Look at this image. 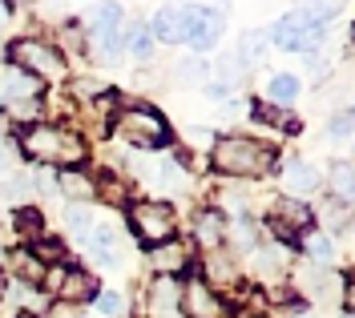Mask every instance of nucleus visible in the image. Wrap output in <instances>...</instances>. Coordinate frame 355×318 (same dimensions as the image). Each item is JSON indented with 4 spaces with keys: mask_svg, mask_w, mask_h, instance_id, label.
Masks as SVG:
<instances>
[{
    "mask_svg": "<svg viewBox=\"0 0 355 318\" xmlns=\"http://www.w3.org/2000/svg\"><path fill=\"white\" fill-rule=\"evenodd\" d=\"M210 165L218 169L222 178H239V182H250V178H263L266 169L275 165V149L254 141V137H222L210 145Z\"/></svg>",
    "mask_w": 355,
    "mask_h": 318,
    "instance_id": "f257e3e1",
    "label": "nucleus"
},
{
    "mask_svg": "<svg viewBox=\"0 0 355 318\" xmlns=\"http://www.w3.org/2000/svg\"><path fill=\"white\" fill-rule=\"evenodd\" d=\"M21 145H24V153L28 158H37V161H49V165H81L85 161V141L77 133H69V129H61V125H28L21 137Z\"/></svg>",
    "mask_w": 355,
    "mask_h": 318,
    "instance_id": "f03ea898",
    "label": "nucleus"
},
{
    "mask_svg": "<svg viewBox=\"0 0 355 318\" xmlns=\"http://www.w3.org/2000/svg\"><path fill=\"white\" fill-rule=\"evenodd\" d=\"M130 230H133V238H137L146 250L166 246V242L174 238V230H178L174 205H166V202H137V205H130Z\"/></svg>",
    "mask_w": 355,
    "mask_h": 318,
    "instance_id": "7ed1b4c3",
    "label": "nucleus"
},
{
    "mask_svg": "<svg viewBox=\"0 0 355 318\" xmlns=\"http://www.w3.org/2000/svg\"><path fill=\"white\" fill-rule=\"evenodd\" d=\"M8 61L28 73V77H37V81H61L65 77V61H61V53L53 45H44L37 37H21V41H12L8 45Z\"/></svg>",
    "mask_w": 355,
    "mask_h": 318,
    "instance_id": "20e7f679",
    "label": "nucleus"
},
{
    "mask_svg": "<svg viewBox=\"0 0 355 318\" xmlns=\"http://www.w3.org/2000/svg\"><path fill=\"white\" fill-rule=\"evenodd\" d=\"M117 137L125 145H137V149H162L166 137H170V125L150 105H133V109L117 113Z\"/></svg>",
    "mask_w": 355,
    "mask_h": 318,
    "instance_id": "39448f33",
    "label": "nucleus"
},
{
    "mask_svg": "<svg viewBox=\"0 0 355 318\" xmlns=\"http://www.w3.org/2000/svg\"><path fill=\"white\" fill-rule=\"evenodd\" d=\"M182 318H226L218 290H210L202 278H186V286H182Z\"/></svg>",
    "mask_w": 355,
    "mask_h": 318,
    "instance_id": "423d86ee",
    "label": "nucleus"
},
{
    "mask_svg": "<svg viewBox=\"0 0 355 318\" xmlns=\"http://www.w3.org/2000/svg\"><path fill=\"white\" fill-rule=\"evenodd\" d=\"M97 290H101V286H97V274L65 266V270H61V282H57V302L81 306V302H93V298H97Z\"/></svg>",
    "mask_w": 355,
    "mask_h": 318,
    "instance_id": "0eeeda50",
    "label": "nucleus"
},
{
    "mask_svg": "<svg viewBox=\"0 0 355 318\" xmlns=\"http://www.w3.org/2000/svg\"><path fill=\"white\" fill-rule=\"evenodd\" d=\"M150 318H182V286L178 278H154L150 294H146Z\"/></svg>",
    "mask_w": 355,
    "mask_h": 318,
    "instance_id": "6e6552de",
    "label": "nucleus"
},
{
    "mask_svg": "<svg viewBox=\"0 0 355 318\" xmlns=\"http://www.w3.org/2000/svg\"><path fill=\"white\" fill-rule=\"evenodd\" d=\"M190 262H194V250H190V242H178V238H170L166 246H154V250H150V266H154L162 278L186 274V270H190Z\"/></svg>",
    "mask_w": 355,
    "mask_h": 318,
    "instance_id": "1a4fd4ad",
    "label": "nucleus"
},
{
    "mask_svg": "<svg viewBox=\"0 0 355 318\" xmlns=\"http://www.w3.org/2000/svg\"><path fill=\"white\" fill-rule=\"evenodd\" d=\"M283 189H287V198H307L319 189V169L307 165V161H287V169H283Z\"/></svg>",
    "mask_w": 355,
    "mask_h": 318,
    "instance_id": "9d476101",
    "label": "nucleus"
},
{
    "mask_svg": "<svg viewBox=\"0 0 355 318\" xmlns=\"http://www.w3.org/2000/svg\"><path fill=\"white\" fill-rule=\"evenodd\" d=\"M8 270L17 274V282H21V286H28V290H33V286H41V278H44V270H49V266H44V262L28 250V246H21V250L8 254Z\"/></svg>",
    "mask_w": 355,
    "mask_h": 318,
    "instance_id": "9b49d317",
    "label": "nucleus"
},
{
    "mask_svg": "<svg viewBox=\"0 0 355 318\" xmlns=\"http://www.w3.org/2000/svg\"><path fill=\"white\" fill-rule=\"evenodd\" d=\"M202 270H206V286L214 290V286H234L239 282V274H234V262H230V254L226 250H210L202 254Z\"/></svg>",
    "mask_w": 355,
    "mask_h": 318,
    "instance_id": "f8f14e48",
    "label": "nucleus"
},
{
    "mask_svg": "<svg viewBox=\"0 0 355 318\" xmlns=\"http://www.w3.org/2000/svg\"><path fill=\"white\" fill-rule=\"evenodd\" d=\"M157 37L162 41H170V45H186V32H190V17H186V8H162L157 12Z\"/></svg>",
    "mask_w": 355,
    "mask_h": 318,
    "instance_id": "ddd939ff",
    "label": "nucleus"
},
{
    "mask_svg": "<svg viewBox=\"0 0 355 318\" xmlns=\"http://www.w3.org/2000/svg\"><path fill=\"white\" fill-rule=\"evenodd\" d=\"M4 97L8 101H37L41 97V81L37 77H28V73H21V68H4Z\"/></svg>",
    "mask_w": 355,
    "mask_h": 318,
    "instance_id": "4468645a",
    "label": "nucleus"
},
{
    "mask_svg": "<svg viewBox=\"0 0 355 318\" xmlns=\"http://www.w3.org/2000/svg\"><path fill=\"white\" fill-rule=\"evenodd\" d=\"M57 189L69 194L73 202H89V198H97V182H93L89 174H81V169H65V174L57 178Z\"/></svg>",
    "mask_w": 355,
    "mask_h": 318,
    "instance_id": "2eb2a0df",
    "label": "nucleus"
},
{
    "mask_svg": "<svg viewBox=\"0 0 355 318\" xmlns=\"http://www.w3.org/2000/svg\"><path fill=\"white\" fill-rule=\"evenodd\" d=\"M198 242H202V250L210 254V250H222V242H226V222H222L214 209H206L198 218Z\"/></svg>",
    "mask_w": 355,
    "mask_h": 318,
    "instance_id": "dca6fc26",
    "label": "nucleus"
},
{
    "mask_svg": "<svg viewBox=\"0 0 355 318\" xmlns=\"http://www.w3.org/2000/svg\"><path fill=\"white\" fill-rule=\"evenodd\" d=\"M299 89H303V81L295 77V73H279L270 85H266V93H270V101H279V105H287V101H295L299 97Z\"/></svg>",
    "mask_w": 355,
    "mask_h": 318,
    "instance_id": "f3484780",
    "label": "nucleus"
},
{
    "mask_svg": "<svg viewBox=\"0 0 355 318\" xmlns=\"http://www.w3.org/2000/svg\"><path fill=\"white\" fill-rule=\"evenodd\" d=\"M65 222H69V234H73L77 242H85L89 234H93V218H89V209H81V205H69Z\"/></svg>",
    "mask_w": 355,
    "mask_h": 318,
    "instance_id": "a211bd4d",
    "label": "nucleus"
},
{
    "mask_svg": "<svg viewBox=\"0 0 355 318\" xmlns=\"http://www.w3.org/2000/svg\"><path fill=\"white\" fill-rule=\"evenodd\" d=\"M17 230H21V242H37L41 238V214L37 209H17Z\"/></svg>",
    "mask_w": 355,
    "mask_h": 318,
    "instance_id": "6ab92c4d",
    "label": "nucleus"
},
{
    "mask_svg": "<svg viewBox=\"0 0 355 318\" xmlns=\"http://www.w3.org/2000/svg\"><path fill=\"white\" fill-rule=\"evenodd\" d=\"M97 194H101L105 202H113V205L130 202V185H125V178H105V182L97 185Z\"/></svg>",
    "mask_w": 355,
    "mask_h": 318,
    "instance_id": "aec40b11",
    "label": "nucleus"
},
{
    "mask_svg": "<svg viewBox=\"0 0 355 318\" xmlns=\"http://www.w3.org/2000/svg\"><path fill=\"white\" fill-rule=\"evenodd\" d=\"M93 310L101 318H121V294H113V290H97V298H93Z\"/></svg>",
    "mask_w": 355,
    "mask_h": 318,
    "instance_id": "412c9836",
    "label": "nucleus"
},
{
    "mask_svg": "<svg viewBox=\"0 0 355 318\" xmlns=\"http://www.w3.org/2000/svg\"><path fill=\"white\" fill-rule=\"evenodd\" d=\"M307 254L311 258H319V262H331L335 258V242L327 238V234H311L307 238Z\"/></svg>",
    "mask_w": 355,
    "mask_h": 318,
    "instance_id": "4be33fe9",
    "label": "nucleus"
},
{
    "mask_svg": "<svg viewBox=\"0 0 355 318\" xmlns=\"http://www.w3.org/2000/svg\"><path fill=\"white\" fill-rule=\"evenodd\" d=\"M335 189H339V198H343V205L352 202V161H335Z\"/></svg>",
    "mask_w": 355,
    "mask_h": 318,
    "instance_id": "5701e85b",
    "label": "nucleus"
},
{
    "mask_svg": "<svg viewBox=\"0 0 355 318\" xmlns=\"http://www.w3.org/2000/svg\"><path fill=\"white\" fill-rule=\"evenodd\" d=\"M206 73H210V65H206L202 57H190V61H182V77H186V81H194V85H202V81H206Z\"/></svg>",
    "mask_w": 355,
    "mask_h": 318,
    "instance_id": "b1692460",
    "label": "nucleus"
},
{
    "mask_svg": "<svg viewBox=\"0 0 355 318\" xmlns=\"http://www.w3.org/2000/svg\"><path fill=\"white\" fill-rule=\"evenodd\" d=\"M130 48H133V57H137V61H150V57H154V37H150V32H133Z\"/></svg>",
    "mask_w": 355,
    "mask_h": 318,
    "instance_id": "393cba45",
    "label": "nucleus"
},
{
    "mask_svg": "<svg viewBox=\"0 0 355 318\" xmlns=\"http://www.w3.org/2000/svg\"><path fill=\"white\" fill-rule=\"evenodd\" d=\"M37 109H41L37 101H12V117H17V121H33Z\"/></svg>",
    "mask_w": 355,
    "mask_h": 318,
    "instance_id": "a878e982",
    "label": "nucleus"
},
{
    "mask_svg": "<svg viewBox=\"0 0 355 318\" xmlns=\"http://www.w3.org/2000/svg\"><path fill=\"white\" fill-rule=\"evenodd\" d=\"M44 318H81V310L69 306V302H53V306L44 310Z\"/></svg>",
    "mask_w": 355,
    "mask_h": 318,
    "instance_id": "bb28decb",
    "label": "nucleus"
},
{
    "mask_svg": "<svg viewBox=\"0 0 355 318\" xmlns=\"http://www.w3.org/2000/svg\"><path fill=\"white\" fill-rule=\"evenodd\" d=\"M335 133H339V141H352V113H339V121H335Z\"/></svg>",
    "mask_w": 355,
    "mask_h": 318,
    "instance_id": "cd10ccee",
    "label": "nucleus"
},
{
    "mask_svg": "<svg viewBox=\"0 0 355 318\" xmlns=\"http://www.w3.org/2000/svg\"><path fill=\"white\" fill-rule=\"evenodd\" d=\"M186 137H190V141H194V145H198V149H202V145L210 141V129H190V133H186Z\"/></svg>",
    "mask_w": 355,
    "mask_h": 318,
    "instance_id": "c85d7f7f",
    "label": "nucleus"
},
{
    "mask_svg": "<svg viewBox=\"0 0 355 318\" xmlns=\"http://www.w3.org/2000/svg\"><path fill=\"white\" fill-rule=\"evenodd\" d=\"M239 318H266V315H254V310H243Z\"/></svg>",
    "mask_w": 355,
    "mask_h": 318,
    "instance_id": "c756f323",
    "label": "nucleus"
},
{
    "mask_svg": "<svg viewBox=\"0 0 355 318\" xmlns=\"http://www.w3.org/2000/svg\"><path fill=\"white\" fill-rule=\"evenodd\" d=\"M17 318H37V315H17Z\"/></svg>",
    "mask_w": 355,
    "mask_h": 318,
    "instance_id": "7c9ffc66",
    "label": "nucleus"
},
{
    "mask_svg": "<svg viewBox=\"0 0 355 318\" xmlns=\"http://www.w3.org/2000/svg\"><path fill=\"white\" fill-rule=\"evenodd\" d=\"M0 294H4V282H0Z\"/></svg>",
    "mask_w": 355,
    "mask_h": 318,
    "instance_id": "2f4dec72",
    "label": "nucleus"
},
{
    "mask_svg": "<svg viewBox=\"0 0 355 318\" xmlns=\"http://www.w3.org/2000/svg\"><path fill=\"white\" fill-rule=\"evenodd\" d=\"M0 165H4V153H0Z\"/></svg>",
    "mask_w": 355,
    "mask_h": 318,
    "instance_id": "473e14b6",
    "label": "nucleus"
},
{
    "mask_svg": "<svg viewBox=\"0 0 355 318\" xmlns=\"http://www.w3.org/2000/svg\"><path fill=\"white\" fill-rule=\"evenodd\" d=\"M303 318H315V315H303Z\"/></svg>",
    "mask_w": 355,
    "mask_h": 318,
    "instance_id": "72a5a7b5",
    "label": "nucleus"
}]
</instances>
